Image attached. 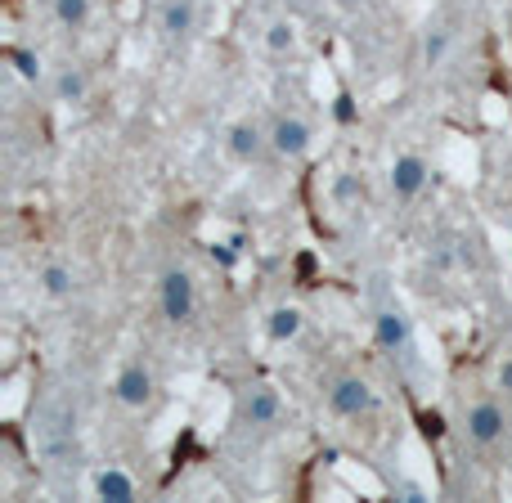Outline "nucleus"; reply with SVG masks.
<instances>
[{"label":"nucleus","mask_w":512,"mask_h":503,"mask_svg":"<svg viewBox=\"0 0 512 503\" xmlns=\"http://www.w3.org/2000/svg\"><path fill=\"white\" fill-rule=\"evenodd\" d=\"M261 45L270 54H279V59L297 50V27H292V18H283V14L270 18V23H265V32H261Z\"/></svg>","instance_id":"18"},{"label":"nucleus","mask_w":512,"mask_h":503,"mask_svg":"<svg viewBox=\"0 0 512 503\" xmlns=\"http://www.w3.org/2000/svg\"><path fill=\"white\" fill-rule=\"evenodd\" d=\"M54 99H59V104H86L90 99V77H86V68H77V63H72V68H59L54 72Z\"/></svg>","instance_id":"16"},{"label":"nucleus","mask_w":512,"mask_h":503,"mask_svg":"<svg viewBox=\"0 0 512 503\" xmlns=\"http://www.w3.org/2000/svg\"><path fill=\"white\" fill-rule=\"evenodd\" d=\"M450 50H454V32H450V23L432 18V23L423 27V68H441V63L450 59Z\"/></svg>","instance_id":"14"},{"label":"nucleus","mask_w":512,"mask_h":503,"mask_svg":"<svg viewBox=\"0 0 512 503\" xmlns=\"http://www.w3.org/2000/svg\"><path fill=\"white\" fill-rule=\"evenodd\" d=\"M36 441H41L45 459L68 454L72 441H77V414H72V409H63V405H50L41 418H36Z\"/></svg>","instance_id":"6"},{"label":"nucleus","mask_w":512,"mask_h":503,"mask_svg":"<svg viewBox=\"0 0 512 503\" xmlns=\"http://www.w3.org/2000/svg\"><path fill=\"white\" fill-rule=\"evenodd\" d=\"M328 409L337 418H369L378 409V391L364 378H355V373H342V378L328 382Z\"/></svg>","instance_id":"3"},{"label":"nucleus","mask_w":512,"mask_h":503,"mask_svg":"<svg viewBox=\"0 0 512 503\" xmlns=\"http://www.w3.org/2000/svg\"><path fill=\"white\" fill-rule=\"evenodd\" d=\"M50 14L63 32H81L95 18V0H50Z\"/></svg>","instance_id":"17"},{"label":"nucleus","mask_w":512,"mask_h":503,"mask_svg":"<svg viewBox=\"0 0 512 503\" xmlns=\"http://www.w3.org/2000/svg\"><path fill=\"white\" fill-rule=\"evenodd\" d=\"M373 342L387 355L391 364H400L405 373L418 369V342H414V324L409 315L396 306V301H378L373 306Z\"/></svg>","instance_id":"1"},{"label":"nucleus","mask_w":512,"mask_h":503,"mask_svg":"<svg viewBox=\"0 0 512 503\" xmlns=\"http://www.w3.org/2000/svg\"><path fill=\"white\" fill-rule=\"evenodd\" d=\"M301 333H306V315H301L297 306H274L270 315H265V337H270V342L288 346V342H297Z\"/></svg>","instance_id":"13"},{"label":"nucleus","mask_w":512,"mask_h":503,"mask_svg":"<svg viewBox=\"0 0 512 503\" xmlns=\"http://www.w3.org/2000/svg\"><path fill=\"white\" fill-rule=\"evenodd\" d=\"M499 391L512 396V355H504V364H499Z\"/></svg>","instance_id":"21"},{"label":"nucleus","mask_w":512,"mask_h":503,"mask_svg":"<svg viewBox=\"0 0 512 503\" xmlns=\"http://www.w3.org/2000/svg\"><path fill=\"white\" fill-rule=\"evenodd\" d=\"M158 32L167 36V41H189V36L198 32V0H162Z\"/></svg>","instance_id":"10"},{"label":"nucleus","mask_w":512,"mask_h":503,"mask_svg":"<svg viewBox=\"0 0 512 503\" xmlns=\"http://www.w3.org/2000/svg\"><path fill=\"white\" fill-rule=\"evenodd\" d=\"M252 5H261V0H252Z\"/></svg>","instance_id":"25"},{"label":"nucleus","mask_w":512,"mask_h":503,"mask_svg":"<svg viewBox=\"0 0 512 503\" xmlns=\"http://www.w3.org/2000/svg\"><path fill=\"white\" fill-rule=\"evenodd\" d=\"M333 5H342V9H364L369 0H333Z\"/></svg>","instance_id":"23"},{"label":"nucleus","mask_w":512,"mask_h":503,"mask_svg":"<svg viewBox=\"0 0 512 503\" xmlns=\"http://www.w3.org/2000/svg\"><path fill=\"white\" fill-rule=\"evenodd\" d=\"M36 283H41V292L50 301H68L72 292H77V270H72L68 261H45L41 270H36Z\"/></svg>","instance_id":"12"},{"label":"nucleus","mask_w":512,"mask_h":503,"mask_svg":"<svg viewBox=\"0 0 512 503\" xmlns=\"http://www.w3.org/2000/svg\"><path fill=\"white\" fill-rule=\"evenodd\" d=\"M387 185H391L396 203H414V198L432 185V167H427V158H418V153H400V158L391 162Z\"/></svg>","instance_id":"9"},{"label":"nucleus","mask_w":512,"mask_h":503,"mask_svg":"<svg viewBox=\"0 0 512 503\" xmlns=\"http://www.w3.org/2000/svg\"><path fill=\"white\" fill-rule=\"evenodd\" d=\"M333 198L342 207H355L364 198V185H360V176H351V171H342V176L333 180Z\"/></svg>","instance_id":"20"},{"label":"nucleus","mask_w":512,"mask_h":503,"mask_svg":"<svg viewBox=\"0 0 512 503\" xmlns=\"http://www.w3.org/2000/svg\"><path fill=\"white\" fill-rule=\"evenodd\" d=\"M153 391H158V382H153V369L144 360H131L117 369L113 378V400L126 409H149L153 405Z\"/></svg>","instance_id":"7"},{"label":"nucleus","mask_w":512,"mask_h":503,"mask_svg":"<svg viewBox=\"0 0 512 503\" xmlns=\"http://www.w3.org/2000/svg\"><path fill=\"white\" fill-rule=\"evenodd\" d=\"M310 144H315V131H310L306 117L279 113L270 122V153H274V158L297 162V158H306V153H310Z\"/></svg>","instance_id":"5"},{"label":"nucleus","mask_w":512,"mask_h":503,"mask_svg":"<svg viewBox=\"0 0 512 503\" xmlns=\"http://www.w3.org/2000/svg\"><path fill=\"white\" fill-rule=\"evenodd\" d=\"M9 63H14V72H18V77H23V81H32V86L45 77L41 59H36L32 50H23V45H14V50H9Z\"/></svg>","instance_id":"19"},{"label":"nucleus","mask_w":512,"mask_h":503,"mask_svg":"<svg viewBox=\"0 0 512 503\" xmlns=\"http://www.w3.org/2000/svg\"><path fill=\"white\" fill-rule=\"evenodd\" d=\"M355 117V108H351V95H342L337 99V122H351Z\"/></svg>","instance_id":"22"},{"label":"nucleus","mask_w":512,"mask_h":503,"mask_svg":"<svg viewBox=\"0 0 512 503\" xmlns=\"http://www.w3.org/2000/svg\"><path fill=\"white\" fill-rule=\"evenodd\" d=\"M158 306H162V319L167 324H189L198 315V288H194V274L189 270H167L158 279Z\"/></svg>","instance_id":"2"},{"label":"nucleus","mask_w":512,"mask_h":503,"mask_svg":"<svg viewBox=\"0 0 512 503\" xmlns=\"http://www.w3.org/2000/svg\"><path fill=\"white\" fill-rule=\"evenodd\" d=\"M283 418V396L270 387V382H252L239 396V423L252 427V432H270Z\"/></svg>","instance_id":"4"},{"label":"nucleus","mask_w":512,"mask_h":503,"mask_svg":"<svg viewBox=\"0 0 512 503\" xmlns=\"http://www.w3.org/2000/svg\"><path fill=\"white\" fill-rule=\"evenodd\" d=\"M90 490H95V499H113V503L135 499V481L126 477L122 468H99L95 477H90Z\"/></svg>","instance_id":"15"},{"label":"nucleus","mask_w":512,"mask_h":503,"mask_svg":"<svg viewBox=\"0 0 512 503\" xmlns=\"http://www.w3.org/2000/svg\"><path fill=\"white\" fill-rule=\"evenodd\" d=\"M508 472H512V459H508Z\"/></svg>","instance_id":"24"},{"label":"nucleus","mask_w":512,"mask_h":503,"mask_svg":"<svg viewBox=\"0 0 512 503\" xmlns=\"http://www.w3.org/2000/svg\"><path fill=\"white\" fill-rule=\"evenodd\" d=\"M504 432H508V414H504V405H495V400H477V405L463 414V436H468L472 445H481V450L504 441Z\"/></svg>","instance_id":"8"},{"label":"nucleus","mask_w":512,"mask_h":503,"mask_svg":"<svg viewBox=\"0 0 512 503\" xmlns=\"http://www.w3.org/2000/svg\"><path fill=\"white\" fill-rule=\"evenodd\" d=\"M225 149L239 162H261L270 153V131H261L256 122H234L230 135H225Z\"/></svg>","instance_id":"11"}]
</instances>
